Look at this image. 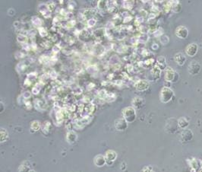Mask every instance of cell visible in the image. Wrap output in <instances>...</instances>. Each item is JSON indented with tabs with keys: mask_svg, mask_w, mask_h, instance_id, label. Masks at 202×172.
Returning <instances> with one entry per match:
<instances>
[{
	"mask_svg": "<svg viewBox=\"0 0 202 172\" xmlns=\"http://www.w3.org/2000/svg\"><path fill=\"white\" fill-rule=\"evenodd\" d=\"M122 117L128 124H131L135 121L137 117L136 111L133 107H128L122 110Z\"/></svg>",
	"mask_w": 202,
	"mask_h": 172,
	"instance_id": "obj_1",
	"label": "cell"
},
{
	"mask_svg": "<svg viewBox=\"0 0 202 172\" xmlns=\"http://www.w3.org/2000/svg\"><path fill=\"white\" fill-rule=\"evenodd\" d=\"M174 97V91L169 87L162 88L160 93V100L162 103L166 104L171 101Z\"/></svg>",
	"mask_w": 202,
	"mask_h": 172,
	"instance_id": "obj_2",
	"label": "cell"
},
{
	"mask_svg": "<svg viewBox=\"0 0 202 172\" xmlns=\"http://www.w3.org/2000/svg\"><path fill=\"white\" fill-rule=\"evenodd\" d=\"M179 79V75L176 72L168 66L165 70V80L169 82H175Z\"/></svg>",
	"mask_w": 202,
	"mask_h": 172,
	"instance_id": "obj_3",
	"label": "cell"
},
{
	"mask_svg": "<svg viewBox=\"0 0 202 172\" xmlns=\"http://www.w3.org/2000/svg\"><path fill=\"white\" fill-rule=\"evenodd\" d=\"M134 87L138 91H140V92H143V91H147V89L150 87V84L146 80H138L134 83Z\"/></svg>",
	"mask_w": 202,
	"mask_h": 172,
	"instance_id": "obj_4",
	"label": "cell"
},
{
	"mask_svg": "<svg viewBox=\"0 0 202 172\" xmlns=\"http://www.w3.org/2000/svg\"><path fill=\"white\" fill-rule=\"evenodd\" d=\"M161 71L160 68L158 67L157 65L152 68V70H150V75H149L148 79L150 81H157L160 78V74H161Z\"/></svg>",
	"mask_w": 202,
	"mask_h": 172,
	"instance_id": "obj_5",
	"label": "cell"
},
{
	"mask_svg": "<svg viewBox=\"0 0 202 172\" xmlns=\"http://www.w3.org/2000/svg\"><path fill=\"white\" fill-rule=\"evenodd\" d=\"M115 128L118 131H125L128 128V123L123 118H119L115 121Z\"/></svg>",
	"mask_w": 202,
	"mask_h": 172,
	"instance_id": "obj_6",
	"label": "cell"
},
{
	"mask_svg": "<svg viewBox=\"0 0 202 172\" xmlns=\"http://www.w3.org/2000/svg\"><path fill=\"white\" fill-rule=\"evenodd\" d=\"M105 158L106 159V164L111 165L117 159V152L113 150H108L105 154Z\"/></svg>",
	"mask_w": 202,
	"mask_h": 172,
	"instance_id": "obj_7",
	"label": "cell"
},
{
	"mask_svg": "<svg viewBox=\"0 0 202 172\" xmlns=\"http://www.w3.org/2000/svg\"><path fill=\"white\" fill-rule=\"evenodd\" d=\"M201 70V65L196 61H192L189 66V72L191 75H197Z\"/></svg>",
	"mask_w": 202,
	"mask_h": 172,
	"instance_id": "obj_8",
	"label": "cell"
},
{
	"mask_svg": "<svg viewBox=\"0 0 202 172\" xmlns=\"http://www.w3.org/2000/svg\"><path fill=\"white\" fill-rule=\"evenodd\" d=\"M198 51V46L196 44H191L188 45L185 49V53L190 57H193L196 55Z\"/></svg>",
	"mask_w": 202,
	"mask_h": 172,
	"instance_id": "obj_9",
	"label": "cell"
},
{
	"mask_svg": "<svg viewBox=\"0 0 202 172\" xmlns=\"http://www.w3.org/2000/svg\"><path fill=\"white\" fill-rule=\"evenodd\" d=\"M175 35L180 39H185L189 35V31L184 26H179L175 30Z\"/></svg>",
	"mask_w": 202,
	"mask_h": 172,
	"instance_id": "obj_10",
	"label": "cell"
},
{
	"mask_svg": "<svg viewBox=\"0 0 202 172\" xmlns=\"http://www.w3.org/2000/svg\"><path fill=\"white\" fill-rule=\"evenodd\" d=\"M131 105H132V107L135 109L141 108V107H142L144 105V98L139 96L135 97V98L132 99Z\"/></svg>",
	"mask_w": 202,
	"mask_h": 172,
	"instance_id": "obj_11",
	"label": "cell"
},
{
	"mask_svg": "<svg viewBox=\"0 0 202 172\" xmlns=\"http://www.w3.org/2000/svg\"><path fill=\"white\" fill-rule=\"evenodd\" d=\"M94 163L96 166L103 167L105 164H106V159L105 158V155H97L94 157Z\"/></svg>",
	"mask_w": 202,
	"mask_h": 172,
	"instance_id": "obj_12",
	"label": "cell"
},
{
	"mask_svg": "<svg viewBox=\"0 0 202 172\" xmlns=\"http://www.w3.org/2000/svg\"><path fill=\"white\" fill-rule=\"evenodd\" d=\"M78 139V135L75 131H68L66 134V141L71 145H73L76 143Z\"/></svg>",
	"mask_w": 202,
	"mask_h": 172,
	"instance_id": "obj_13",
	"label": "cell"
},
{
	"mask_svg": "<svg viewBox=\"0 0 202 172\" xmlns=\"http://www.w3.org/2000/svg\"><path fill=\"white\" fill-rule=\"evenodd\" d=\"M174 60H175V62L179 65V66H183L185 64V61H186V56H185L184 53H177L174 56Z\"/></svg>",
	"mask_w": 202,
	"mask_h": 172,
	"instance_id": "obj_14",
	"label": "cell"
},
{
	"mask_svg": "<svg viewBox=\"0 0 202 172\" xmlns=\"http://www.w3.org/2000/svg\"><path fill=\"white\" fill-rule=\"evenodd\" d=\"M181 138L183 142H185V143L189 142L193 138L192 132L190 130H184V131L181 134Z\"/></svg>",
	"mask_w": 202,
	"mask_h": 172,
	"instance_id": "obj_15",
	"label": "cell"
},
{
	"mask_svg": "<svg viewBox=\"0 0 202 172\" xmlns=\"http://www.w3.org/2000/svg\"><path fill=\"white\" fill-rule=\"evenodd\" d=\"M39 12L42 14L45 18H48L50 16V11L49 10L48 6L46 4H41L38 6Z\"/></svg>",
	"mask_w": 202,
	"mask_h": 172,
	"instance_id": "obj_16",
	"label": "cell"
},
{
	"mask_svg": "<svg viewBox=\"0 0 202 172\" xmlns=\"http://www.w3.org/2000/svg\"><path fill=\"white\" fill-rule=\"evenodd\" d=\"M156 65L158 67L160 68L161 70H166V69L167 68V66H166V60L165 57L163 56H159L157 58V60Z\"/></svg>",
	"mask_w": 202,
	"mask_h": 172,
	"instance_id": "obj_17",
	"label": "cell"
},
{
	"mask_svg": "<svg viewBox=\"0 0 202 172\" xmlns=\"http://www.w3.org/2000/svg\"><path fill=\"white\" fill-rule=\"evenodd\" d=\"M177 122H178V126H179V127L182 129V130H186V128L188 127L189 125V120H187L185 117L179 118V120H177Z\"/></svg>",
	"mask_w": 202,
	"mask_h": 172,
	"instance_id": "obj_18",
	"label": "cell"
},
{
	"mask_svg": "<svg viewBox=\"0 0 202 172\" xmlns=\"http://www.w3.org/2000/svg\"><path fill=\"white\" fill-rule=\"evenodd\" d=\"M31 23L33 24V25L37 27V28L41 27L43 25V21L37 16H33L31 18Z\"/></svg>",
	"mask_w": 202,
	"mask_h": 172,
	"instance_id": "obj_19",
	"label": "cell"
},
{
	"mask_svg": "<svg viewBox=\"0 0 202 172\" xmlns=\"http://www.w3.org/2000/svg\"><path fill=\"white\" fill-rule=\"evenodd\" d=\"M41 128V124L38 120H34L33 122H31V129L33 130L34 132L38 131Z\"/></svg>",
	"mask_w": 202,
	"mask_h": 172,
	"instance_id": "obj_20",
	"label": "cell"
},
{
	"mask_svg": "<svg viewBox=\"0 0 202 172\" xmlns=\"http://www.w3.org/2000/svg\"><path fill=\"white\" fill-rule=\"evenodd\" d=\"M0 134H1V136H0L1 143H5V142H6L8 138V132L6 131L5 129L2 128V129H1V131H0Z\"/></svg>",
	"mask_w": 202,
	"mask_h": 172,
	"instance_id": "obj_21",
	"label": "cell"
},
{
	"mask_svg": "<svg viewBox=\"0 0 202 172\" xmlns=\"http://www.w3.org/2000/svg\"><path fill=\"white\" fill-rule=\"evenodd\" d=\"M17 40L20 44H27L28 38H27V36H25V35L24 34H18L17 35Z\"/></svg>",
	"mask_w": 202,
	"mask_h": 172,
	"instance_id": "obj_22",
	"label": "cell"
},
{
	"mask_svg": "<svg viewBox=\"0 0 202 172\" xmlns=\"http://www.w3.org/2000/svg\"><path fill=\"white\" fill-rule=\"evenodd\" d=\"M26 163H23L22 164H21L18 168V171L19 172H29L31 171V168H30V166L29 165H27Z\"/></svg>",
	"mask_w": 202,
	"mask_h": 172,
	"instance_id": "obj_23",
	"label": "cell"
},
{
	"mask_svg": "<svg viewBox=\"0 0 202 172\" xmlns=\"http://www.w3.org/2000/svg\"><path fill=\"white\" fill-rule=\"evenodd\" d=\"M107 5L108 2H106V1H102V0H100V1H98V2H97V7H98V8L100 10L105 9V8L107 7Z\"/></svg>",
	"mask_w": 202,
	"mask_h": 172,
	"instance_id": "obj_24",
	"label": "cell"
},
{
	"mask_svg": "<svg viewBox=\"0 0 202 172\" xmlns=\"http://www.w3.org/2000/svg\"><path fill=\"white\" fill-rule=\"evenodd\" d=\"M51 129V124H50V122H46L43 125V127L42 128V131H43L45 134L48 133L50 130Z\"/></svg>",
	"mask_w": 202,
	"mask_h": 172,
	"instance_id": "obj_25",
	"label": "cell"
},
{
	"mask_svg": "<svg viewBox=\"0 0 202 172\" xmlns=\"http://www.w3.org/2000/svg\"><path fill=\"white\" fill-rule=\"evenodd\" d=\"M37 29H38L39 34H40V35H41V37H46L47 35H48V32H47V31H46L45 27H39V28H37Z\"/></svg>",
	"mask_w": 202,
	"mask_h": 172,
	"instance_id": "obj_26",
	"label": "cell"
},
{
	"mask_svg": "<svg viewBox=\"0 0 202 172\" xmlns=\"http://www.w3.org/2000/svg\"><path fill=\"white\" fill-rule=\"evenodd\" d=\"M160 43H161L162 44H164V45L167 44L168 43H169V37H168V36H166V35L163 34L161 36V37H160Z\"/></svg>",
	"mask_w": 202,
	"mask_h": 172,
	"instance_id": "obj_27",
	"label": "cell"
},
{
	"mask_svg": "<svg viewBox=\"0 0 202 172\" xmlns=\"http://www.w3.org/2000/svg\"><path fill=\"white\" fill-rule=\"evenodd\" d=\"M115 98H116V96L114 94H113V93H108L105 100H106L107 101H113L115 99Z\"/></svg>",
	"mask_w": 202,
	"mask_h": 172,
	"instance_id": "obj_28",
	"label": "cell"
},
{
	"mask_svg": "<svg viewBox=\"0 0 202 172\" xmlns=\"http://www.w3.org/2000/svg\"><path fill=\"white\" fill-rule=\"evenodd\" d=\"M87 25L90 26V27H94L96 24V20L94 18H91V19L87 20Z\"/></svg>",
	"mask_w": 202,
	"mask_h": 172,
	"instance_id": "obj_29",
	"label": "cell"
},
{
	"mask_svg": "<svg viewBox=\"0 0 202 172\" xmlns=\"http://www.w3.org/2000/svg\"><path fill=\"white\" fill-rule=\"evenodd\" d=\"M47 6H48V8H49V10H50V12H52L54 9H55V7H56V6H55V4H54L53 2H50V3H48L47 4Z\"/></svg>",
	"mask_w": 202,
	"mask_h": 172,
	"instance_id": "obj_30",
	"label": "cell"
},
{
	"mask_svg": "<svg viewBox=\"0 0 202 172\" xmlns=\"http://www.w3.org/2000/svg\"><path fill=\"white\" fill-rule=\"evenodd\" d=\"M154 60H153V59H149V60H146L145 62H144V64L146 65L147 66H151L153 65V63H154Z\"/></svg>",
	"mask_w": 202,
	"mask_h": 172,
	"instance_id": "obj_31",
	"label": "cell"
},
{
	"mask_svg": "<svg viewBox=\"0 0 202 172\" xmlns=\"http://www.w3.org/2000/svg\"><path fill=\"white\" fill-rule=\"evenodd\" d=\"M153 168L151 166H146L143 168V170L141 171V172H152Z\"/></svg>",
	"mask_w": 202,
	"mask_h": 172,
	"instance_id": "obj_32",
	"label": "cell"
},
{
	"mask_svg": "<svg viewBox=\"0 0 202 172\" xmlns=\"http://www.w3.org/2000/svg\"><path fill=\"white\" fill-rule=\"evenodd\" d=\"M57 76H58L57 73H56L55 71H52V72H50V77L52 79H56V78H57Z\"/></svg>",
	"mask_w": 202,
	"mask_h": 172,
	"instance_id": "obj_33",
	"label": "cell"
},
{
	"mask_svg": "<svg viewBox=\"0 0 202 172\" xmlns=\"http://www.w3.org/2000/svg\"><path fill=\"white\" fill-rule=\"evenodd\" d=\"M24 98H30L31 97V93L30 92H25L24 94Z\"/></svg>",
	"mask_w": 202,
	"mask_h": 172,
	"instance_id": "obj_34",
	"label": "cell"
},
{
	"mask_svg": "<svg viewBox=\"0 0 202 172\" xmlns=\"http://www.w3.org/2000/svg\"><path fill=\"white\" fill-rule=\"evenodd\" d=\"M152 48L154 49V50H157V49L158 48V45L157 44H154V45L152 46Z\"/></svg>",
	"mask_w": 202,
	"mask_h": 172,
	"instance_id": "obj_35",
	"label": "cell"
},
{
	"mask_svg": "<svg viewBox=\"0 0 202 172\" xmlns=\"http://www.w3.org/2000/svg\"><path fill=\"white\" fill-rule=\"evenodd\" d=\"M29 172H36V171H34V170H31Z\"/></svg>",
	"mask_w": 202,
	"mask_h": 172,
	"instance_id": "obj_36",
	"label": "cell"
},
{
	"mask_svg": "<svg viewBox=\"0 0 202 172\" xmlns=\"http://www.w3.org/2000/svg\"><path fill=\"white\" fill-rule=\"evenodd\" d=\"M152 172H154V171H152Z\"/></svg>",
	"mask_w": 202,
	"mask_h": 172,
	"instance_id": "obj_37",
	"label": "cell"
}]
</instances>
